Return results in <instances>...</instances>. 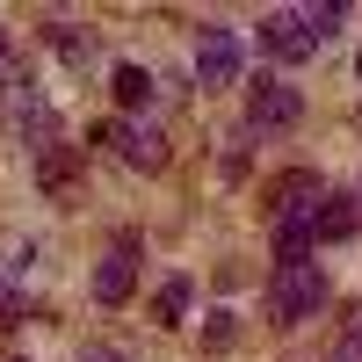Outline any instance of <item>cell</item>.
I'll return each mask as SVG.
<instances>
[{"label":"cell","mask_w":362,"mask_h":362,"mask_svg":"<svg viewBox=\"0 0 362 362\" xmlns=\"http://www.w3.org/2000/svg\"><path fill=\"white\" fill-rule=\"evenodd\" d=\"M261 203H268V218H276V254L283 261H305L312 239H319V203H326L319 174L312 167H290V174H276L261 189Z\"/></svg>","instance_id":"obj_1"},{"label":"cell","mask_w":362,"mask_h":362,"mask_svg":"<svg viewBox=\"0 0 362 362\" xmlns=\"http://www.w3.org/2000/svg\"><path fill=\"white\" fill-rule=\"evenodd\" d=\"M326 305V268L305 254V261H276V276H268V319L276 326H297Z\"/></svg>","instance_id":"obj_2"},{"label":"cell","mask_w":362,"mask_h":362,"mask_svg":"<svg viewBox=\"0 0 362 362\" xmlns=\"http://www.w3.org/2000/svg\"><path fill=\"white\" fill-rule=\"evenodd\" d=\"M239 66H247L239 29H232V22H203V29H196V80H203V87H232Z\"/></svg>","instance_id":"obj_3"},{"label":"cell","mask_w":362,"mask_h":362,"mask_svg":"<svg viewBox=\"0 0 362 362\" xmlns=\"http://www.w3.org/2000/svg\"><path fill=\"white\" fill-rule=\"evenodd\" d=\"M261 51L276 58V66H305V58L319 51L305 8H268V15H261Z\"/></svg>","instance_id":"obj_4"},{"label":"cell","mask_w":362,"mask_h":362,"mask_svg":"<svg viewBox=\"0 0 362 362\" xmlns=\"http://www.w3.org/2000/svg\"><path fill=\"white\" fill-rule=\"evenodd\" d=\"M102 145H116V160L138 167V174H160V167H167V138H160L153 124H131V116L102 124Z\"/></svg>","instance_id":"obj_5"},{"label":"cell","mask_w":362,"mask_h":362,"mask_svg":"<svg viewBox=\"0 0 362 362\" xmlns=\"http://www.w3.org/2000/svg\"><path fill=\"white\" fill-rule=\"evenodd\" d=\"M297 116H305V95L283 80H254L247 87V131H290Z\"/></svg>","instance_id":"obj_6"},{"label":"cell","mask_w":362,"mask_h":362,"mask_svg":"<svg viewBox=\"0 0 362 362\" xmlns=\"http://www.w3.org/2000/svg\"><path fill=\"white\" fill-rule=\"evenodd\" d=\"M131 290H138V254L131 247L102 254V268H95V305H131Z\"/></svg>","instance_id":"obj_7"},{"label":"cell","mask_w":362,"mask_h":362,"mask_svg":"<svg viewBox=\"0 0 362 362\" xmlns=\"http://www.w3.org/2000/svg\"><path fill=\"white\" fill-rule=\"evenodd\" d=\"M362 232V196L355 189H326V203H319V239L326 247H341V239H355Z\"/></svg>","instance_id":"obj_8"},{"label":"cell","mask_w":362,"mask_h":362,"mask_svg":"<svg viewBox=\"0 0 362 362\" xmlns=\"http://www.w3.org/2000/svg\"><path fill=\"white\" fill-rule=\"evenodd\" d=\"M37 181H44L51 196H66L73 181H80V153H73L66 138H58V145H44V153H37Z\"/></svg>","instance_id":"obj_9"},{"label":"cell","mask_w":362,"mask_h":362,"mask_svg":"<svg viewBox=\"0 0 362 362\" xmlns=\"http://www.w3.org/2000/svg\"><path fill=\"white\" fill-rule=\"evenodd\" d=\"M44 37H51V51L66 58V66H87V58L102 51V44H95V29H80V22H51Z\"/></svg>","instance_id":"obj_10"},{"label":"cell","mask_w":362,"mask_h":362,"mask_svg":"<svg viewBox=\"0 0 362 362\" xmlns=\"http://www.w3.org/2000/svg\"><path fill=\"white\" fill-rule=\"evenodd\" d=\"M189 297H196L189 276H167L160 297H153V326H181V319H189Z\"/></svg>","instance_id":"obj_11"},{"label":"cell","mask_w":362,"mask_h":362,"mask_svg":"<svg viewBox=\"0 0 362 362\" xmlns=\"http://www.w3.org/2000/svg\"><path fill=\"white\" fill-rule=\"evenodd\" d=\"M109 87H116V102H124V109H145V102H153V73H145V66H116Z\"/></svg>","instance_id":"obj_12"},{"label":"cell","mask_w":362,"mask_h":362,"mask_svg":"<svg viewBox=\"0 0 362 362\" xmlns=\"http://www.w3.org/2000/svg\"><path fill=\"white\" fill-rule=\"evenodd\" d=\"M305 22H312V37L326 44V37H341V22H348V8H341V0H326V8L312 0V8H305Z\"/></svg>","instance_id":"obj_13"},{"label":"cell","mask_w":362,"mask_h":362,"mask_svg":"<svg viewBox=\"0 0 362 362\" xmlns=\"http://www.w3.org/2000/svg\"><path fill=\"white\" fill-rule=\"evenodd\" d=\"M326 362H362V312H348V334L334 341V355Z\"/></svg>","instance_id":"obj_14"},{"label":"cell","mask_w":362,"mask_h":362,"mask_svg":"<svg viewBox=\"0 0 362 362\" xmlns=\"http://www.w3.org/2000/svg\"><path fill=\"white\" fill-rule=\"evenodd\" d=\"M15 319H22V290H15V276H8V268H0V334H8Z\"/></svg>","instance_id":"obj_15"},{"label":"cell","mask_w":362,"mask_h":362,"mask_svg":"<svg viewBox=\"0 0 362 362\" xmlns=\"http://www.w3.org/2000/svg\"><path fill=\"white\" fill-rule=\"evenodd\" d=\"M0 87H15V37H8V22H0Z\"/></svg>","instance_id":"obj_16"},{"label":"cell","mask_w":362,"mask_h":362,"mask_svg":"<svg viewBox=\"0 0 362 362\" xmlns=\"http://www.w3.org/2000/svg\"><path fill=\"white\" fill-rule=\"evenodd\" d=\"M80 362H124V355H116V348H102V341H87V348H80Z\"/></svg>","instance_id":"obj_17"},{"label":"cell","mask_w":362,"mask_h":362,"mask_svg":"<svg viewBox=\"0 0 362 362\" xmlns=\"http://www.w3.org/2000/svg\"><path fill=\"white\" fill-rule=\"evenodd\" d=\"M355 73H362V58H355Z\"/></svg>","instance_id":"obj_18"},{"label":"cell","mask_w":362,"mask_h":362,"mask_svg":"<svg viewBox=\"0 0 362 362\" xmlns=\"http://www.w3.org/2000/svg\"><path fill=\"white\" fill-rule=\"evenodd\" d=\"M355 196H362V189H355Z\"/></svg>","instance_id":"obj_19"}]
</instances>
